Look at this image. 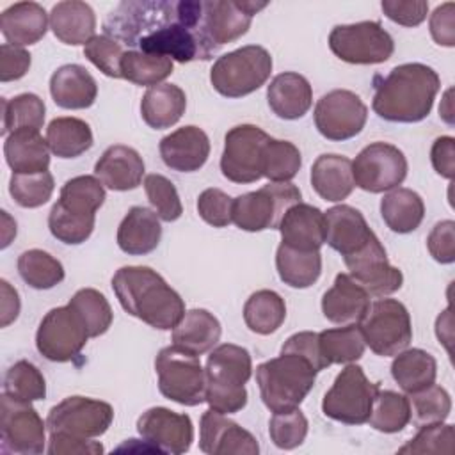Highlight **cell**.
<instances>
[{
    "label": "cell",
    "instance_id": "6da1fadb",
    "mask_svg": "<svg viewBox=\"0 0 455 455\" xmlns=\"http://www.w3.org/2000/svg\"><path fill=\"white\" fill-rule=\"evenodd\" d=\"M103 30L128 50L183 64L219 52L204 30V2L197 0H124L107 14Z\"/></svg>",
    "mask_w": 455,
    "mask_h": 455
},
{
    "label": "cell",
    "instance_id": "7a4b0ae2",
    "mask_svg": "<svg viewBox=\"0 0 455 455\" xmlns=\"http://www.w3.org/2000/svg\"><path fill=\"white\" fill-rule=\"evenodd\" d=\"M373 112L391 123H419L439 92V75L427 64L407 62L393 68L386 76L373 78Z\"/></svg>",
    "mask_w": 455,
    "mask_h": 455
},
{
    "label": "cell",
    "instance_id": "3957f363",
    "mask_svg": "<svg viewBox=\"0 0 455 455\" xmlns=\"http://www.w3.org/2000/svg\"><path fill=\"white\" fill-rule=\"evenodd\" d=\"M121 307L144 323L171 331L185 315V302L165 279L149 267H121L112 277Z\"/></svg>",
    "mask_w": 455,
    "mask_h": 455
},
{
    "label": "cell",
    "instance_id": "277c9868",
    "mask_svg": "<svg viewBox=\"0 0 455 455\" xmlns=\"http://www.w3.org/2000/svg\"><path fill=\"white\" fill-rule=\"evenodd\" d=\"M105 203V187L96 176L68 180L48 213L50 233L62 243H84L94 229L96 212Z\"/></svg>",
    "mask_w": 455,
    "mask_h": 455
},
{
    "label": "cell",
    "instance_id": "5b68a950",
    "mask_svg": "<svg viewBox=\"0 0 455 455\" xmlns=\"http://www.w3.org/2000/svg\"><path fill=\"white\" fill-rule=\"evenodd\" d=\"M204 402L222 414H235L247 405L245 384L252 375V359L247 348L233 343L213 347L206 368Z\"/></svg>",
    "mask_w": 455,
    "mask_h": 455
},
{
    "label": "cell",
    "instance_id": "8992f818",
    "mask_svg": "<svg viewBox=\"0 0 455 455\" xmlns=\"http://www.w3.org/2000/svg\"><path fill=\"white\" fill-rule=\"evenodd\" d=\"M316 370L313 364L293 352L261 363L256 368V382L263 403L270 412L297 409L315 386Z\"/></svg>",
    "mask_w": 455,
    "mask_h": 455
},
{
    "label": "cell",
    "instance_id": "52a82bcc",
    "mask_svg": "<svg viewBox=\"0 0 455 455\" xmlns=\"http://www.w3.org/2000/svg\"><path fill=\"white\" fill-rule=\"evenodd\" d=\"M270 73L268 50L259 44H247L220 55L210 69V82L226 98H242L258 91Z\"/></svg>",
    "mask_w": 455,
    "mask_h": 455
},
{
    "label": "cell",
    "instance_id": "ba28073f",
    "mask_svg": "<svg viewBox=\"0 0 455 455\" xmlns=\"http://www.w3.org/2000/svg\"><path fill=\"white\" fill-rule=\"evenodd\" d=\"M155 370L158 375V389L165 398L187 407L204 402L206 375L199 355L178 345H169L158 352Z\"/></svg>",
    "mask_w": 455,
    "mask_h": 455
},
{
    "label": "cell",
    "instance_id": "9c48e42d",
    "mask_svg": "<svg viewBox=\"0 0 455 455\" xmlns=\"http://www.w3.org/2000/svg\"><path fill=\"white\" fill-rule=\"evenodd\" d=\"M379 382H371L359 364H347L334 379L331 389L322 400V411L327 418L345 425L368 423Z\"/></svg>",
    "mask_w": 455,
    "mask_h": 455
},
{
    "label": "cell",
    "instance_id": "30bf717a",
    "mask_svg": "<svg viewBox=\"0 0 455 455\" xmlns=\"http://www.w3.org/2000/svg\"><path fill=\"white\" fill-rule=\"evenodd\" d=\"M357 325L366 347L382 357L396 355L412 341L411 315L396 299H379L370 302Z\"/></svg>",
    "mask_w": 455,
    "mask_h": 455
},
{
    "label": "cell",
    "instance_id": "8fae6325",
    "mask_svg": "<svg viewBox=\"0 0 455 455\" xmlns=\"http://www.w3.org/2000/svg\"><path fill=\"white\" fill-rule=\"evenodd\" d=\"M297 203H300V190L293 183H268L233 197V222L249 233L277 229L286 210Z\"/></svg>",
    "mask_w": 455,
    "mask_h": 455
},
{
    "label": "cell",
    "instance_id": "7c38bea8",
    "mask_svg": "<svg viewBox=\"0 0 455 455\" xmlns=\"http://www.w3.org/2000/svg\"><path fill=\"white\" fill-rule=\"evenodd\" d=\"M331 52L348 64H380L393 52L395 43L379 21L336 25L329 34Z\"/></svg>",
    "mask_w": 455,
    "mask_h": 455
},
{
    "label": "cell",
    "instance_id": "4fadbf2b",
    "mask_svg": "<svg viewBox=\"0 0 455 455\" xmlns=\"http://www.w3.org/2000/svg\"><path fill=\"white\" fill-rule=\"evenodd\" d=\"M89 338L82 316L66 304L50 309L43 316L36 332V347L48 361L68 363L82 352Z\"/></svg>",
    "mask_w": 455,
    "mask_h": 455
},
{
    "label": "cell",
    "instance_id": "5bb4252c",
    "mask_svg": "<svg viewBox=\"0 0 455 455\" xmlns=\"http://www.w3.org/2000/svg\"><path fill=\"white\" fill-rule=\"evenodd\" d=\"M112 419L114 409L110 403L75 395L50 409L46 416V428L50 434L94 439L108 430Z\"/></svg>",
    "mask_w": 455,
    "mask_h": 455
},
{
    "label": "cell",
    "instance_id": "9a60e30c",
    "mask_svg": "<svg viewBox=\"0 0 455 455\" xmlns=\"http://www.w3.org/2000/svg\"><path fill=\"white\" fill-rule=\"evenodd\" d=\"M46 421L30 402H20L5 393L0 400V441L4 453L37 455L44 451Z\"/></svg>",
    "mask_w": 455,
    "mask_h": 455
},
{
    "label": "cell",
    "instance_id": "2e32d148",
    "mask_svg": "<svg viewBox=\"0 0 455 455\" xmlns=\"http://www.w3.org/2000/svg\"><path fill=\"white\" fill-rule=\"evenodd\" d=\"M270 139L259 126L238 124L224 137L220 171L233 183H254L263 178V148Z\"/></svg>",
    "mask_w": 455,
    "mask_h": 455
},
{
    "label": "cell",
    "instance_id": "e0dca14e",
    "mask_svg": "<svg viewBox=\"0 0 455 455\" xmlns=\"http://www.w3.org/2000/svg\"><path fill=\"white\" fill-rule=\"evenodd\" d=\"M354 183L371 194L396 188L407 176V158L393 144L371 142L352 162Z\"/></svg>",
    "mask_w": 455,
    "mask_h": 455
},
{
    "label": "cell",
    "instance_id": "ac0fdd59",
    "mask_svg": "<svg viewBox=\"0 0 455 455\" xmlns=\"http://www.w3.org/2000/svg\"><path fill=\"white\" fill-rule=\"evenodd\" d=\"M313 116L315 126L322 137L341 142L363 132L368 108L355 92L334 89L316 101Z\"/></svg>",
    "mask_w": 455,
    "mask_h": 455
},
{
    "label": "cell",
    "instance_id": "d6986e66",
    "mask_svg": "<svg viewBox=\"0 0 455 455\" xmlns=\"http://www.w3.org/2000/svg\"><path fill=\"white\" fill-rule=\"evenodd\" d=\"M348 275L373 297H386L402 288L403 274L387 259L386 249L375 236L355 254L345 256Z\"/></svg>",
    "mask_w": 455,
    "mask_h": 455
},
{
    "label": "cell",
    "instance_id": "ffe728a7",
    "mask_svg": "<svg viewBox=\"0 0 455 455\" xmlns=\"http://www.w3.org/2000/svg\"><path fill=\"white\" fill-rule=\"evenodd\" d=\"M137 430L156 453L180 455L190 450L194 441V425L187 414L167 407H151L137 419Z\"/></svg>",
    "mask_w": 455,
    "mask_h": 455
},
{
    "label": "cell",
    "instance_id": "44dd1931",
    "mask_svg": "<svg viewBox=\"0 0 455 455\" xmlns=\"http://www.w3.org/2000/svg\"><path fill=\"white\" fill-rule=\"evenodd\" d=\"M199 448L208 455H258L256 437L226 414L208 409L199 423Z\"/></svg>",
    "mask_w": 455,
    "mask_h": 455
},
{
    "label": "cell",
    "instance_id": "7402d4cb",
    "mask_svg": "<svg viewBox=\"0 0 455 455\" xmlns=\"http://www.w3.org/2000/svg\"><path fill=\"white\" fill-rule=\"evenodd\" d=\"M267 2L249 0H213L204 2V30L208 39L217 46L233 43L247 34L254 14L265 9Z\"/></svg>",
    "mask_w": 455,
    "mask_h": 455
},
{
    "label": "cell",
    "instance_id": "603a6c76",
    "mask_svg": "<svg viewBox=\"0 0 455 455\" xmlns=\"http://www.w3.org/2000/svg\"><path fill=\"white\" fill-rule=\"evenodd\" d=\"M325 242L343 258L361 251L377 235L366 224L363 213L348 204H338L325 213Z\"/></svg>",
    "mask_w": 455,
    "mask_h": 455
},
{
    "label": "cell",
    "instance_id": "cb8c5ba5",
    "mask_svg": "<svg viewBox=\"0 0 455 455\" xmlns=\"http://www.w3.org/2000/svg\"><path fill=\"white\" fill-rule=\"evenodd\" d=\"M160 156L164 164L178 172L199 171L210 156L208 135L194 124L178 128L160 140Z\"/></svg>",
    "mask_w": 455,
    "mask_h": 455
},
{
    "label": "cell",
    "instance_id": "d4e9b609",
    "mask_svg": "<svg viewBox=\"0 0 455 455\" xmlns=\"http://www.w3.org/2000/svg\"><path fill=\"white\" fill-rule=\"evenodd\" d=\"M144 171V160L139 151L124 144L107 148L94 165V176L103 187L116 192L137 188L142 183Z\"/></svg>",
    "mask_w": 455,
    "mask_h": 455
},
{
    "label": "cell",
    "instance_id": "484cf974",
    "mask_svg": "<svg viewBox=\"0 0 455 455\" xmlns=\"http://www.w3.org/2000/svg\"><path fill=\"white\" fill-rule=\"evenodd\" d=\"M277 229L281 243L299 251H320L325 243L323 212L302 201L286 210Z\"/></svg>",
    "mask_w": 455,
    "mask_h": 455
},
{
    "label": "cell",
    "instance_id": "4316f807",
    "mask_svg": "<svg viewBox=\"0 0 455 455\" xmlns=\"http://www.w3.org/2000/svg\"><path fill=\"white\" fill-rule=\"evenodd\" d=\"M50 94L57 107L82 110L96 101L98 84L84 66L64 64L50 76Z\"/></svg>",
    "mask_w": 455,
    "mask_h": 455
},
{
    "label": "cell",
    "instance_id": "83f0119b",
    "mask_svg": "<svg viewBox=\"0 0 455 455\" xmlns=\"http://www.w3.org/2000/svg\"><path fill=\"white\" fill-rule=\"evenodd\" d=\"M368 306L370 295L348 274H338L322 297L323 316L338 325L359 323Z\"/></svg>",
    "mask_w": 455,
    "mask_h": 455
},
{
    "label": "cell",
    "instance_id": "f1b7e54d",
    "mask_svg": "<svg viewBox=\"0 0 455 455\" xmlns=\"http://www.w3.org/2000/svg\"><path fill=\"white\" fill-rule=\"evenodd\" d=\"M267 101L277 117L293 121L306 116L311 108L313 89L306 76L284 71L274 76L267 87Z\"/></svg>",
    "mask_w": 455,
    "mask_h": 455
},
{
    "label": "cell",
    "instance_id": "f546056e",
    "mask_svg": "<svg viewBox=\"0 0 455 455\" xmlns=\"http://www.w3.org/2000/svg\"><path fill=\"white\" fill-rule=\"evenodd\" d=\"M50 14L37 2H16L0 14V30L12 46H30L44 37Z\"/></svg>",
    "mask_w": 455,
    "mask_h": 455
},
{
    "label": "cell",
    "instance_id": "4dcf8cb0",
    "mask_svg": "<svg viewBox=\"0 0 455 455\" xmlns=\"http://www.w3.org/2000/svg\"><path fill=\"white\" fill-rule=\"evenodd\" d=\"M160 238V219L146 206L130 208L117 228V245L130 256L149 254L158 247Z\"/></svg>",
    "mask_w": 455,
    "mask_h": 455
},
{
    "label": "cell",
    "instance_id": "1f68e13d",
    "mask_svg": "<svg viewBox=\"0 0 455 455\" xmlns=\"http://www.w3.org/2000/svg\"><path fill=\"white\" fill-rule=\"evenodd\" d=\"M50 28L60 43L71 46H85L96 36V16L92 7L85 2H59L52 7Z\"/></svg>",
    "mask_w": 455,
    "mask_h": 455
},
{
    "label": "cell",
    "instance_id": "d6a6232c",
    "mask_svg": "<svg viewBox=\"0 0 455 455\" xmlns=\"http://www.w3.org/2000/svg\"><path fill=\"white\" fill-rule=\"evenodd\" d=\"M4 155L14 174L44 172L50 167V146L37 130H16L5 137Z\"/></svg>",
    "mask_w": 455,
    "mask_h": 455
},
{
    "label": "cell",
    "instance_id": "836d02e7",
    "mask_svg": "<svg viewBox=\"0 0 455 455\" xmlns=\"http://www.w3.org/2000/svg\"><path fill=\"white\" fill-rule=\"evenodd\" d=\"M313 190L325 201L338 203L347 199L355 183L352 176V160L343 155H320L311 167Z\"/></svg>",
    "mask_w": 455,
    "mask_h": 455
},
{
    "label": "cell",
    "instance_id": "e575fe53",
    "mask_svg": "<svg viewBox=\"0 0 455 455\" xmlns=\"http://www.w3.org/2000/svg\"><path fill=\"white\" fill-rule=\"evenodd\" d=\"M220 334V322L210 311L196 307L185 311L183 318L172 329V345L194 355H203L219 343Z\"/></svg>",
    "mask_w": 455,
    "mask_h": 455
},
{
    "label": "cell",
    "instance_id": "d590c367",
    "mask_svg": "<svg viewBox=\"0 0 455 455\" xmlns=\"http://www.w3.org/2000/svg\"><path fill=\"white\" fill-rule=\"evenodd\" d=\"M187 108V96L176 84H160L146 91L140 101V116L149 128L164 130L176 124Z\"/></svg>",
    "mask_w": 455,
    "mask_h": 455
},
{
    "label": "cell",
    "instance_id": "8d00e7d4",
    "mask_svg": "<svg viewBox=\"0 0 455 455\" xmlns=\"http://www.w3.org/2000/svg\"><path fill=\"white\" fill-rule=\"evenodd\" d=\"M380 215L393 233L405 235L419 228L425 217V203L418 192L396 187L382 197Z\"/></svg>",
    "mask_w": 455,
    "mask_h": 455
},
{
    "label": "cell",
    "instance_id": "74e56055",
    "mask_svg": "<svg viewBox=\"0 0 455 455\" xmlns=\"http://www.w3.org/2000/svg\"><path fill=\"white\" fill-rule=\"evenodd\" d=\"M391 375L402 391L416 393L435 382L437 363L427 350L405 348L395 355Z\"/></svg>",
    "mask_w": 455,
    "mask_h": 455
},
{
    "label": "cell",
    "instance_id": "f35d334b",
    "mask_svg": "<svg viewBox=\"0 0 455 455\" xmlns=\"http://www.w3.org/2000/svg\"><path fill=\"white\" fill-rule=\"evenodd\" d=\"M279 279L291 288H309L322 274L320 251H299L279 243L275 252Z\"/></svg>",
    "mask_w": 455,
    "mask_h": 455
},
{
    "label": "cell",
    "instance_id": "ab89813d",
    "mask_svg": "<svg viewBox=\"0 0 455 455\" xmlns=\"http://www.w3.org/2000/svg\"><path fill=\"white\" fill-rule=\"evenodd\" d=\"M50 151L59 158H76L92 146L91 126L78 117H55L46 128Z\"/></svg>",
    "mask_w": 455,
    "mask_h": 455
},
{
    "label": "cell",
    "instance_id": "60d3db41",
    "mask_svg": "<svg viewBox=\"0 0 455 455\" xmlns=\"http://www.w3.org/2000/svg\"><path fill=\"white\" fill-rule=\"evenodd\" d=\"M318 347L325 366L350 364L363 357L366 343L357 323L318 332Z\"/></svg>",
    "mask_w": 455,
    "mask_h": 455
},
{
    "label": "cell",
    "instance_id": "b9f144b4",
    "mask_svg": "<svg viewBox=\"0 0 455 455\" xmlns=\"http://www.w3.org/2000/svg\"><path fill=\"white\" fill-rule=\"evenodd\" d=\"M286 318L284 299L274 290L254 291L243 306L245 325L261 336L275 332Z\"/></svg>",
    "mask_w": 455,
    "mask_h": 455
},
{
    "label": "cell",
    "instance_id": "7bdbcfd3",
    "mask_svg": "<svg viewBox=\"0 0 455 455\" xmlns=\"http://www.w3.org/2000/svg\"><path fill=\"white\" fill-rule=\"evenodd\" d=\"M44 101L34 92H23L11 100L2 98V135L16 130H41L44 123Z\"/></svg>",
    "mask_w": 455,
    "mask_h": 455
},
{
    "label": "cell",
    "instance_id": "ee69618b",
    "mask_svg": "<svg viewBox=\"0 0 455 455\" xmlns=\"http://www.w3.org/2000/svg\"><path fill=\"white\" fill-rule=\"evenodd\" d=\"M172 71V60L162 55L126 50L121 59V76L135 85H160L167 76H171Z\"/></svg>",
    "mask_w": 455,
    "mask_h": 455
},
{
    "label": "cell",
    "instance_id": "f6af8a7d",
    "mask_svg": "<svg viewBox=\"0 0 455 455\" xmlns=\"http://www.w3.org/2000/svg\"><path fill=\"white\" fill-rule=\"evenodd\" d=\"M18 272L21 279L34 290H50L62 283L64 267L50 252L28 249L18 258Z\"/></svg>",
    "mask_w": 455,
    "mask_h": 455
},
{
    "label": "cell",
    "instance_id": "bcb514c9",
    "mask_svg": "<svg viewBox=\"0 0 455 455\" xmlns=\"http://www.w3.org/2000/svg\"><path fill=\"white\" fill-rule=\"evenodd\" d=\"M409 421H411L409 398L396 391L379 389L371 405V414L368 418L370 427L384 434H395L403 430Z\"/></svg>",
    "mask_w": 455,
    "mask_h": 455
},
{
    "label": "cell",
    "instance_id": "7dc6e473",
    "mask_svg": "<svg viewBox=\"0 0 455 455\" xmlns=\"http://www.w3.org/2000/svg\"><path fill=\"white\" fill-rule=\"evenodd\" d=\"M302 165L299 148L290 140L270 137L263 148V178L272 183L290 181L297 176Z\"/></svg>",
    "mask_w": 455,
    "mask_h": 455
},
{
    "label": "cell",
    "instance_id": "c3c4849f",
    "mask_svg": "<svg viewBox=\"0 0 455 455\" xmlns=\"http://www.w3.org/2000/svg\"><path fill=\"white\" fill-rule=\"evenodd\" d=\"M411 419L419 428L425 425L443 423L451 412V398L448 391L435 382L416 393H409Z\"/></svg>",
    "mask_w": 455,
    "mask_h": 455
},
{
    "label": "cell",
    "instance_id": "681fc988",
    "mask_svg": "<svg viewBox=\"0 0 455 455\" xmlns=\"http://www.w3.org/2000/svg\"><path fill=\"white\" fill-rule=\"evenodd\" d=\"M68 304L82 316L91 338H98L110 329L114 313L101 291L94 288H82L69 299Z\"/></svg>",
    "mask_w": 455,
    "mask_h": 455
},
{
    "label": "cell",
    "instance_id": "f907efd6",
    "mask_svg": "<svg viewBox=\"0 0 455 455\" xmlns=\"http://www.w3.org/2000/svg\"><path fill=\"white\" fill-rule=\"evenodd\" d=\"M4 393L20 402H36L46 396V380L30 361H16L4 377Z\"/></svg>",
    "mask_w": 455,
    "mask_h": 455
},
{
    "label": "cell",
    "instance_id": "816d5d0a",
    "mask_svg": "<svg viewBox=\"0 0 455 455\" xmlns=\"http://www.w3.org/2000/svg\"><path fill=\"white\" fill-rule=\"evenodd\" d=\"M55 188L53 176L44 172L34 174H14L9 181V194L12 196L14 203L21 208H39L52 197Z\"/></svg>",
    "mask_w": 455,
    "mask_h": 455
},
{
    "label": "cell",
    "instance_id": "f5cc1de1",
    "mask_svg": "<svg viewBox=\"0 0 455 455\" xmlns=\"http://www.w3.org/2000/svg\"><path fill=\"white\" fill-rule=\"evenodd\" d=\"M144 190L158 219L165 222H174L181 217L183 206L178 190L169 178L162 174H148L144 178Z\"/></svg>",
    "mask_w": 455,
    "mask_h": 455
},
{
    "label": "cell",
    "instance_id": "db71d44e",
    "mask_svg": "<svg viewBox=\"0 0 455 455\" xmlns=\"http://www.w3.org/2000/svg\"><path fill=\"white\" fill-rule=\"evenodd\" d=\"M307 418L297 407L286 412H274L268 421V434L277 448L293 450L304 443L307 435Z\"/></svg>",
    "mask_w": 455,
    "mask_h": 455
},
{
    "label": "cell",
    "instance_id": "11a10c76",
    "mask_svg": "<svg viewBox=\"0 0 455 455\" xmlns=\"http://www.w3.org/2000/svg\"><path fill=\"white\" fill-rule=\"evenodd\" d=\"M453 441H455V430L453 425L444 423H434L419 427V432L403 444L398 453H412V455H423V453H453Z\"/></svg>",
    "mask_w": 455,
    "mask_h": 455
},
{
    "label": "cell",
    "instance_id": "9f6ffc18",
    "mask_svg": "<svg viewBox=\"0 0 455 455\" xmlns=\"http://www.w3.org/2000/svg\"><path fill=\"white\" fill-rule=\"evenodd\" d=\"M124 46L119 44L116 39L96 34L85 46L84 55L107 76L110 78H123L121 76V59L124 55Z\"/></svg>",
    "mask_w": 455,
    "mask_h": 455
},
{
    "label": "cell",
    "instance_id": "6f0895ef",
    "mask_svg": "<svg viewBox=\"0 0 455 455\" xmlns=\"http://www.w3.org/2000/svg\"><path fill=\"white\" fill-rule=\"evenodd\" d=\"M197 213L206 224L226 228L233 222V197L220 188H206L197 197Z\"/></svg>",
    "mask_w": 455,
    "mask_h": 455
},
{
    "label": "cell",
    "instance_id": "680465c9",
    "mask_svg": "<svg viewBox=\"0 0 455 455\" xmlns=\"http://www.w3.org/2000/svg\"><path fill=\"white\" fill-rule=\"evenodd\" d=\"M427 247L430 256L443 263L455 261V222L453 220H441L437 222L427 236Z\"/></svg>",
    "mask_w": 455,
    "mask_h": 455
},
{
    "label": "cell",
    "instance_id": "91938a15",
    "mask_svg": "<svg viewBox=\"0 0 455 455\" xmlns=\"http://www.w3.org/2000/svg\"><path fill=\"white\" fill-rule=\"evenodd\" d=\"M384 14L403 27H418L425 21L428 12V2L423 0H382L380 4Z\"/></svg>",
    "mask_w": 455,
    "mask_h": 455
},
{
    "label": "cell",
    "instance_id": "94428289",
    "mask_svg": "<svg viewBox=\"0 0 455 455\" xmlns=\"http://www.w3.org/2000/svg\"><path fill=\"white\" fill-rule=\"evenodd\" d=\"M30 62V53L25 48L4 43L0 48V80L4 84L20 80L27 75Z\"/></svg>",
    "mask_w": 455,
    "mask_h": 455
},
{
    "label": "cell",
    "instance_id": "6125c7cd",
    "mask_svg": "<svg viewBox=\"0 0 455 455\" xmlns=\"http://www.w3.org/2000/svg\"><path fill=\"white\" fill-rule=\"evenodd\" d=\"M50 455H100L103 446L100 441L73 437L66 434H50L48 448Z\"/></svg>",
    "mask_w": 455,
    "mask_h": 455
},
{
    "label": "cell",
    "instance_id": "be15d7a7",
    "mask_svg": "<svg viewBox=\"0 0 455 455\" xmlns=\"http://www.w3.org/2000/svg\"><path fill=\"white\" fill-rule=\"evenodd\" d=\"M281 352H293L299 354L302 357H306L313 368L316 371L325 370V363L322 359L320 354V347H318V332H311V331H302V332H295L291 334L284 345L281 347Z\"/></svg>",
    "mask_w": 455,
    "mask_h": 455
},
{
    "label": "cell",
    "instance_id": "e7e4bbea",
    "mask_svg": "<svg viewBox=\"0 0 455 455\" xmlns=\"http://www.w3.org/2000/svg\"><path fill=\"white\" fill-rule=\"evenodd\" d=\"M453 11H455V4L453 2H446V4H443V5L434 9V12L430 14V21H428V28H430L432 39L437 44L448 46V48H451L455 44V18H453Z\"/></svg>",
    "mask_w": 455,
    "mask_h": 455
},
{
    "label": "cell",
    "instance_id": "03108f58",
    "mask_svg": "<svg viewBox=\"0 0 455 455\" xmlns=\"http://www.w3.org/2000/svg\"><path fill=\"white\" fill-rule=\"evenodd\" d=\"M430 160L439 176L451 180L455 171V139L450 135L437 137L430 149Z\"/></svg>",
    "mask_w": 455,
    "mask_h": 455
},
{
    "label": "cell",
    "instance_id": "003e7915",
    "mask_svg": "<svg viewBox=\"0 0 455 455\" xmlns=\"http://www.w3.org/2000/svg\"><path fill=\"white\" fill-rule=\"evenodd\" d=\"M0 295H2V302H0L2 322L0 323H2V327H7L9 323H12L18 318L20 297H18V291L5 279L0 281Z\"/></svg>",
    "mask_w": 455,
    "mask_h": 455
}]
</instances>
